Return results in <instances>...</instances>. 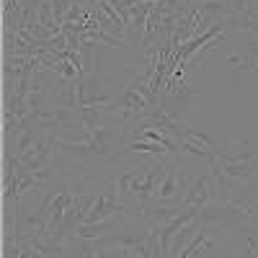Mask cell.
<instances>
[{
  "instance_id": "cell-2",
  "label": "cell",
  "mask_w": 258,
  "mask_h": 258,
  "mask_svg": "<svg viewBox=\"0 0 258 258\" xmlns=\"http://www.w3.org/2000/svg\"><path fill=\"white\" fill-rule=\"evenodd\" d=\"M129 217H132V214L116 212V214H111V217H106V220H101V222H93V225H78L73 235H75L78 240H98V238H103V235H111V232L124 230Z\"/></svg>"
},
{
  "instance_id": "cell-3",
  "label": "cell",
  "mask_w": 258,
  "mask_h": 258,
  "mask_svg": "<svg viewBox=\"0 0 258 258\" xmlns=\"http://www.w3.org/2000/svg\"><path fill=\"white\" fill-rule=\"evenodd\" d=\"M57 258H75V255H73L68 248H64V250H59V255H57Z\"/></svg>"
},
{
  "instance_id": "cell-1",
  "label": "cell",
  "mask_w": 258,
  "mask_h": 258,
  "mask_svg": "<svg viewBox=\"0 0 258 258\" xmlns=\"http://www.w3.org/2000/svg\"><path fill=\"white\" fill-rule=\"evenodd\" d=\"M217 199H220L217 183H214L212 170H207V173H199V176L191 178L188 191H186V197H183V207L199 209V212H202L204 207H209L212 202H217Z\"/></svg>"
}]
</instances>
